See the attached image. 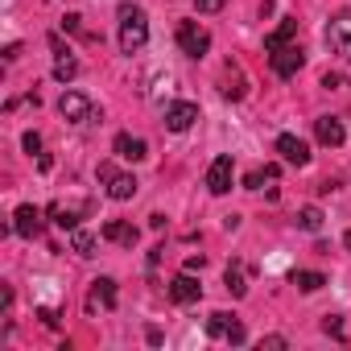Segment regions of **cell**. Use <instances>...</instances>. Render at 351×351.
<instances>
[{
    "instance_id": "obj_10",
    "label": "cell",
    "mask_w": 351,
    "mask_h": 351,
    "mask_svg": "<svg viewBox=\"0 0 351 351\" xmlns=\"http://www.w3.org/2000/svg\"><path fill=\"white\" fill-rule=\"evenodd\" d=\"M169 298L178 302V306H191V302H199V298H203V285H199L191 273H178V277L169 281Z\"/></svg>"
},
{
    "instance_id": "obj_24",
    "label": "cell",
    "mask_w": 351,
    "mask_h": 351,
    "mask_svg": "<svg viewBox=\"0 0 351 351\" xmlns=\"http://www.w3.org/2000/svg\"><path fill=\"white\" fill-rule=\"evenodd\" d=\"M293 285H298L302 293H314V289L326 285V277H322V273H293Z\"/></svg>"
},
{
    "instance_id": "obj_25",
    "label": "cell",
    "mask_w": 351,
    "mask_h": 351,
    "mask_svg": "<svg viewBox=\"0 0 351 351\" xmlns=\"http://www.w3.org/2000/svg\"><path fill=\"white\" fill-rule=\"evenodd\" d=\"M62 29H66V34H75V38H83V42H95V38H91V34L83 29V17H79V13H66V21H62Z\"/></svg>"
},
{
    "instance_id": "obj_27",
    "label": "cell",
    "mask_w": 351,
    "mask_h": 351,
    "mask_svg": "<svg viewBox=\"0 0 351 351\" xmlns=\"http://www.w3.org/2000/svg\"><path fill=\"white\" fill-rule=\"evenodd\" d=\"M343 83H347V79H343L339 71H330V75H322V87H326V91H339Z\"/></svg>"
},
{
    "instance_id": "obj_7",
    "label": "cell",
    "mask_w": 351,
    "mask_h": 351,
    "mask_svg": "<svg viewBox=\"0 0 351 351\" xmlns=\"http://www.w3.org/2000/svg\"><path fill=\"white\" fill-rule=\"evenodd\" d=\"M195 120H199V104H191V99L165 108V128H169V132H186Z\"/></svg>"
},
{
    "instance_id": "obj_16",
    "label": "cell",
    "mask_w": 351,
    "mask_h": 351,
    "mask_svg": "<svg viewBox=\"0 0 351 351\" xmlns=\"http://www.w3.org/2000/svg\"><path fill=\"white\" fill-rule=\"evenodd\" d=\"M326 42H330L339 54H347V58H351V17L330 21V25H326Z\"/></svg>"
},
{
    "instance_id": "obj_18",
    "label": "cell",
    "mask_w": 351,
    "mask_h": 351,
    "mask_svg": "<svg viewBox=\"0 0 351 351\" xmlns=\"http://www.w3.org/2000/svg\"><path fill=\"white\" fill-rule=\"evenodd\" d=\"M79 215H83V207H62V203H54V207H50V219H54L58 228H66V232H75V228H79Z\"/></svg>"
},
{
    "instance_id": "obj_3",
    "label": "cell",
    "mask_w": 351,
    "mask_h": 351,
    "mask_svg": "<svg viewBox=\"0 0 351 351\" xmlns=\"http://www.w3.org/2000/svg\"><path fill=\"white\" fill-rule=\"evenodd\" d=\"M178 50L186 58H203L211 50V34L199 25V21H178Z\"/></svg>"
},
{
    "instance_id": "obj_32",
    "label": "cell",
    "mask_w": 351,
    "mask_h": 351,
    "mask_svg": "<svg viewBox=\"0 0 351 351\" xmlns=\"http://www.w3.org/2000/svg\"><path fill=\"white\" fill-rule=\"evenodd\" d=\"M343 244H347V248H351V232H347V236H343Z\"/></svg>"
},
{
    "instance_id": "obj_31",
    "label": "cell",
    "mask_w": 351,
    "mask_h": 351,
    "mask_svg": "<svg viewBox=\"0 0 351 351\" xmlns=\"http://www.w3.org/2000/svg\"><path fill=\"white\" fill-rule=\"evenodd\" d=\"M261 347H273V351H277V347H285V339H281V335H269V339H265Z\"/></svg>"
},
{
    "instance_id": "obj_19",
    "label": "cell",
    "mask_w": 351,
    "mask_h": 351,
    "mask_svg": "<svg viewBox=\"0 0 351 351\" xmlns=\"http://www.w3.org/2000/svg\"><path fill=\"white\" fill-rule=\"evenodd\" d=\"M75 75H79V62H75L71 50H62V54L54 58V79H58V83H71Z\"/></svg>"
},
{
    "instance_id": "obj_30",
    "label": "cell",
    "mask_w": 351,
    "mask_h": 351,
    "mask_svg": "<svg viewBox=\"0 0 351 351\" xmlns=\"http://www.w3.org/2000/svg\"><path fill=\"white\" fill-rule=\"evenodd\" d=\"M203 265H207V256H203V252H199V256H186V273H195V269H203Z\"/></svg>"
},
{
    "instance_id": "obj_9",
    "label": "cell",
    "mask_w": 351,
    "mask_h": 351,
    "mask_svg": "<svg viewBox=\"0 0 351 351\" xmlns=\"http://www.w3.org/2000/svg\"><path fill=\"white\" fill-rule=\"evenodd\" d=\"M277 153H281L289 165H298V169L310 165V145H306L302 136H293V132H281V136H277Z\"/></svg>"
},
{
    "instance_id": "obj_29",
    "label": "cell",
    "mask_w": 351,
    "mask_h": 351,
    "mask_svg": "<svg viewBox=\"0 0 351 351\" xmlns=\"http://www.w3.org/2000/svg\"><path fill=\"white\" fill-rule=\"evenodd\" d=\"M21 145H25V153H42V136H38V132H25Z\"/></svg>"
},
{
    "instance_id": "obj_26",
    "label": "cell",
    "mask_w": 351,
    "mask_h": 351,
    "mask_svg": "<svg viewBox=\"0 0 351 351\" xmlns=\"http://www.w3.org/2000/svg\"><path fill=\"white\" fill-rule=\"evenodd\" d=\"M223 5H228V0H195V9H199V13H219Z\"/></svg>"
},
{
    "instance_id": "obj_8",
    "label": "cell",
    "mask_w": 351,
    "mask_h": 351,
    "mask_svg": "<svg viewBox=\"0 0 351 351\" xmlns=\"http://www.w3.org/2000/svg\"><path fill=\"white\" fill-rule=\"evenodd\" d=\"M207 191L211 195H228L232 191V157L228 153H219L211 161V169H207Z\"/></svg>"
},
{
    "instance_id": "obj_2",
    "label": "cell",
    "mask_w": 351,
    "mask_h": 351,
    "mask_svg": "<svg viewBox=\"0 0 351 351\" xmlns=\"http://www.w3.org/2000/svg\"><path fill=\"white\" fill-rule=\"evenodd\" d=\"M99 182L108 186V199H116V203H124V199H132L136 195V178H132V173H120L112 161H99Z\"/></svg>"
},
{
    "instance_id": "obj_12",
    "label": "cell",
    "mask_w": 351,
    "mask_h": 351,
    "mask_svg": "<svg viewBox=\"0 0 351 351\" xmlns=\"http://www.w3.org/2000/svg\"><path fill=\"white\" fill-rule=\"evenodd\" d=\"M13 232H17V236H25V240L42 236V211H38L34 203L17 207V215H13Z\"/></svg>"
},
{
    "instance_id": "obj_17",
    "label": "cell",
    "mask_w": 351,
    "mask_h": 351,
    "mask_svg": "<svg viewBox=\"0 0 351 351\" xmlns=\"http://www.w3.org/2000/svg\"><path fill=\"white\" fill-rule=\"evenodd\" d=\"M293 38H298V21H293V17H285V21H281V25H277V29H273V34L265 38V50L273 54V50H281V46H289Z\"/></svg>"
},
{
    "instance_id": "obj_1",
    "label": "cell",
    "mask_w": 351,
    "mask_h": 351,
    "mask_svg": "<svg viewBox=\"0 0 351 351\" xmlns=\"http://www.w3.org/2000/svg\"><path fill=\"white\" fill-rule=\"evenodd\" d=\"M145 42H149L145 9H136V5H120V50H124V54H141Z\"/></svg>"
},
{
    "instance_id": "obj_14",
    "label": "cell",
    "mask_w": 351,
    "mask_h": 351,
    "mask_svg": "<svg viewBox=\"0 0 351 351\" xmlns=\"http://www.w3.org/2000/svg\"><path fill=\"white\" fill-rule=\"evenodd\" d=\"M99 236H104V240H112V244H124V248H132V244L141 240V232H136L132 223H124V219H108Z\"/></svg>"
},
{
    "instance_id": "obj_13",
    "label": "cell",
    "mask_w": 351,
    "mask_h": 351,
    "mask_svg": "<svg viewBox=\"0 0 351 351\" xmlns=\"http://www.w3.org/2000/svg\"><path fill=\"white\" fill-rule=\"evenodd\" d=\"M112 149H116V157H124V161H145V153H149V145H145L141 136H132V132H120V136L112 141Z\"/></svg>"
},
{
    "instance_id": "obj_28",
    "label": "cell",
    "mask_w": 351,
    "mask_h": 351,
    "mask_svg": "<svg viewBox=\"0 0 351 351\" xmlns=\"http://www.w3.org/2000/svg\"><path fill=\"white\" fill-rule=\"evenodd\" d=\"M322 330H326V335H335V339H347V330H343V322H339V318H326V322H322Z\"/></svg>"
},
{
    "instance_id": "obj_21",
    "label": "cell",
    "mask_w": 351,
    "mask_h": 351,
    "mask_svg": "<svg viewBox=\"0 0 351 351\" xmlns=\"http://www.w3.org/2000/svg\"><path fill=\"white\" fill-rule=\"evenodd\" d=\"M71 248H75L79 256H95V236L83 232V228H75V232H71Z\"/></svg>"
},
{
    "instance_id": "obj_6",
    "label": "cell",
    "mask_w": 351,
    "mask_h": 351,
    "mask_svg": "<svg viewBox=\"0 0 351 351\" xmlns=\"http://www.w3.org/2000/svg\"><path fill=\"white\" fill-rule=\"evenodd\" d=\"M58 112H62V120H71V124H87V120L95 116L91 99H87V95H79V91H66V95L58 99Z\"/></svg>"
},
{
    "instance_id": "obj_5",
    "label": "cell",
    "mask_w": 351,
    "mask_h": 351,
    "mask_svg": "<svg viewBox=\"0 0 351 351\" xmlns=\"http://www.w3.org/2000/svg\"><path fill=\"white\" fill-rule=\"evenodd\" d=\"M269 62H273V75H277V79H293V75L302 71V62H306V58H302V50L289 42V46L273 50V54H269Z\"/></svg>"
},
{
    "instance_id": "obj_15",
    "label": "cell",
    "mask_w": 351,
    "mask_h": 351,
    "mask_svg": "<svg viewBox=\"0 0 351 351\" xmlns=\"http://www.w3.org/2000/svg\"><path fill=\"white\" fill-rule=\"evenodd\" d=\"M95 306H104V310H116V281H112V277H99V281H91V302H87V310L95 314Z\"/></svg>"
},
{
    "instance_id": "obj_4",
    "label": "cell",
    "mask_w": 351,
    "mask_h": 351,
    "mask_svg": "<svg viewBox=\"0 0 351 351\" xmlns=\"http://www.w3.org/2000/svg\"><path fill=\"white\" fill-rule=\"evenodd\" d=\"M207 335H211V339H228V343H236V347L248 339L244 322H240L236 314H228V310H215V314L207 318Z\"/></svg>"
},
{
    "instance_id": "obj_22",
    "label": "cell",
    "mask_w": 351,
    "mask_h": 351,
    "mask_svg": "<svg viewBox=\"0 0 351 351\" xmlns=\"http://www.w3.org/2000/svg\"><path fill=\"white\" fill-rule=\"evenodd\" d=\"M265 182H277V165H265V169H252L248 178H244V186L248 191H261Z\"/></svg>"
},
{
    "instance_id": "obj_11",
    "label": "cell",
    "mask_w": 351,
    "mask_h": 351,
    "mask_svg": "<svg viewBox=\"0 0 351 351\" xmlns=\"http://www.w3.org/2000/svg\"><path fill=\"white\" fill-rule=\"evenodd\" d=\"M314 132H318V141H322L326 149H339V145L347 141V128H343L339 116H318V120H314Z\"/></svg>"
},
{
    "instance_id": "obj_20",
    "label": "cell",
    "mask_w": 351,
    "mask_h": 351,
    "mask_svg": "<svg viewBox=\"0 0 351 351\" xmlns=\"http://www.w3.org/2000/svg\"><path fill=\"white\" fill-rule=\"evenodd\" d=\"M223 285H228V293H232V298H244V293H248L244 269H240V265H228V273H223Z\"/></svg>"
},
{
    "instance_id": "obj_23",
    "label": "cell",
    "mask_w": 351,
    "mask_h": 351,
    "mask_svg": "<svg viewBox=\"0 0 351 351\" xmlns=\"http://www.w3.org/2000/svg\"><path fill=\"white\" fill-rule=\"evenodd\" d=\"M298 228L302 232H322V211L318 207H302L298 211Z\"/></svg>"
}]
</instances>
